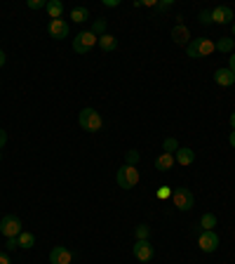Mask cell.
<instances>
[{
  "mask_svg": "<svg viewBox=\"0 0 235 264\" xmlns=\"http://www.w3.org/2000/svg\"><path fill=\"white\" fill-rule=\"evenodd\" d=\"M78 123H80L82 130H87V132H99L104 128V118L99 116V111H94V108H90V106L80 111Z\"/></svg>",
  "mask_w": 235,
  "mask_h": 264,
  "instance_id": "1",
  "label": "cell"
},
{
  "mask_svg": "<svg viewBox=\"0 0 235 264\" xmlns=\"http://www.w3.org/2000/svg\"><path fill=\"white\" fill-rule=\"evenodd\" d=\"M172 203H174V208H176V210H181V212L190 210V208L195 205L193 191H190V189H186V186H176V189H172Z\"/></svg>",
  "mask_w": 235,
  "mask_h": 264,
  "instance_id": "2",
  "label": "cell"
},
{
  "mask_svg": "<svg viewBox=\"0 0 235 264\" xmlns=\"http://www.w3.org/2000/svg\"><path fill=\"white\" fill-rule=\"evenodd\" d=\"M22 231H24V224L17 215H5L0 219V234H2L5 238H17Z\"/></svg>",
  "mask_w": 235,
  "mask_h": 264,
  "instance_id": "3",
  "label": "cell"
},
{
  "mask_svg": "<svg viewBox=\"0 0 235 264\" xmlns=\"http://www.w3.org/2000/svg\"><path fill=\"white\" fill-rule=\"evenodd\" d=\"M116 180H118V186L120 189H132L139 182V170L134 168V165H122V168L118 170Z\"/></svg>",
  "mask_w": 235,
  "mask_h": 264,
  "instance_id": "4",
  "label": "cell"
},
{
  "mask_svg": "<svg viewBox=\"0 0 235 264\" xmlns=\"http://www.w3.org/2000/svg\"><path fill=\"white\" fill-rule=\"evenodd\" d=\"M96 43H99V38L94 36L92 31H80L78 36L73 38V50H75L78 54H87Z\"/></svg>",
  "mask_w": 235,
  "mask_h": 264,
  "instance_id": "5",
  "label": "cell"
},
{
  "mask_svg": "<svg viewBox=\"0 0 235 264\" xmlns=\"http://www.w3.org/2000/svg\"><path fill=\"white\" fill-rule=\"evenodd\" d=\"M132 252H134V257H137L139 262H151L153 255H155L151 240H137V243H134V248H132Z\"/></svg>",
  "mask_w": 235,
  "mask_h": 264,
  "instance_id": "6",
  "label": "cell"
},
{
  "mask_svg": "<svg viewBox=\"0 0 235 264\" xmlns=\"http://www.w3.org/2000/svg\"><path fill=\"white\" fill-rule=\"evenodd\" d=\"M198 245L202 252H214L219 248V236L214 231H202L198 236Z\"/></svg>",
  "mask_w": 235,
  "mask_h": 264,
  "instance_id": "7",
  "label": "cell"
},
{
  "mask_svg": "<svg viewBox=\"0 0 235 264\" xmlns=\"http://www.w3.org/2000/svg\"><path fill=\"white\" fill-rule=\"evenodd\" d=\"M73 262V252L64 245H57L49 250V264H70Z\"/></svg>",
  "mask_w": 235,
  "mask_h": 264,
  "instance_id": "8",
  "label": "cell"
},
{
  "mask_svg": "<svg viewBox=\"0 0 235 264\" xmlns=\"http://www.w3.org/2000/svg\"><path fill=\"white\" fill-rule=\"evenodd\" d=\"M47 33H49V38H54V40H64V38L69 36V24L64 19H52L49 26H47Z\"/></svg>",
  "mask_w": 235,
  "mask_h": 264,
  "instance_id": "9",
  "label": "cell"
},
{
  "mask_svg": "<svg viewBox=\"0 0 235 264\" xmlns=\"http://www.w3.org/2000/svg\"><path fill=\"white\" fill-rule=\"evenodd\" d=\"M231 19H233V10L226 7V5H219V7L212 10V22L214 24H228Z\"/></svg>",
  "mask_w": 235,
  "mask_h": 264,
  "instance_id": "10",
  "label": "cell"
},
{
  "mask_svg": "<svg viewBox=\"0 0 235 264\" xmlns=\"http://www.w3.org/2000/svg\"><path fill=\"white\" fill-rule=\"evenodd\" d=\"M214 83L221 85V87H231L235 83V73L231 69H216L214 71Z\"/></svg>",
  "mask_w": 235,
  "mask_h": 264,
  "instance_id": "11",
  "label": "cell"
},
{
  "mask_svg": "<svg viewBox=\"0 0 235 264\" xmlns=\"http://www.w3.org/2000/svg\"><path fill=\"white\" fill-rule=\"evenodd\" d=\"M172 40H174L176 45H188L190 43V31L184 24H176L172 28Z\"/></svg>",
  "mask_w": 235,
  "mask_h": 264,
  "instance_id": "12",
  "label": "cell"
},
{
  "mask_svg": "<svg viewBox=\"0 0 235 264\" xmlns=\"http://www.w3.org/2000/svg\"><path fill=\"white\" fill-rule=\"evenodd\" d=\"M174 160L179 163V165H190L193 160H195V151L193 149H186V146H179V151L174 154Z\"/></svg>",
  "mask_w": 235,
  "mask_h": 264,
  "instance_id": "13",
  "label": "cell"
},
{
  "mask_svg": "<svg viewBox=\"0 0 235 264\" xmlns=\"http://www.w3.org/2000/svg\"><path fill=\"white\" fill-rule=\"evenodd\" d=\"M174 168V154H160V156L155 158V170H160V172H167V170Z\"/></svg>",
  "mask_w": 235,
  "mask_h": 264,
  "instance_id": "14",
  "label": "cell"
},
{
  "mask_svg": "<svg viewBox=\"0 0 235 264\" xmlns=\"http://www.w3.org/2000/svg\"><path fill=\"white\" fill-rule=\"evenodd\" d=\"M45 12L49 14V19H61V14H64V2H61V0H47Z\"/></svg>",
  "mask_w": 235,
  "mask_h": 264,
  "instance_id": "15",
  "label": "cell"
},
{
  "mask_svg": "<svg viewBox=\"0 0 235 264\" xmlns=\"http://www.w3.org/2000/svg\"><path fill=\"white\" fill-rule=\"evenodd\" d=\"M195 43H198V52H200V57H210L212 52L216 50V45L212 43L210 38H195Z\"/></svg>",
  "mask_w": 235,
  "mask_h": 264,
  "instance_id": "16",
  "label": "cell"
},
{
  "mask_svg": "<svg viewBox=\"0 0 235 264\" xmlns=\"http://www.w3.org/2000/svg\"><path fill=\"white\" fill-rule=\"evenodd\" d=\"M99 48L104 50V52H113V50H118V38L106 33V36L99 38Z\"/></svg>",
  "mask_w": 235,
  "mask_h": 264,
  "instance_id": "17",
  "label": "cell"
},
{
  "mask_svg": "<svg viewBox=\"0 0 235 264\" xmlns=\"http://www.w3.org/2000/svg\"><path fill=\"white\" fill-rule=\"evenodd\" d=\"M17 240H19V248H24V250H31L35 245V236L31 231H22V234L17 236Z\"/></svg>",
  "mask_w": 235,
  "mask_h": 264,
  "instance_id": "18",
  "label": "cell"
},
{
  "mask_svg": "<svg viewBox=\"0 0 235 264\" xmlns=\"http://www.w3.org/2000/svg\"><path fill=\"white\" fill-rule=\"evenodd\" d=\"M70 19H73L75 24H82V22L90 19V10H87V7H73V10H70Z\"/></svg>",
  "mask_w": 235,
  "mask_h": 264,
  "instance_id": "19",
  "label": "cell"
},
{
  "mask_svg": "<svg viewBox=\"0 0 235 264\" xmlns=\"http://www.w3.org/2000/svg\"><path fill=\"white\" fill-rule=\"evenodd\" d=\"M214 227H216V217L212 215V212H205V215L200 217V229L202 231H214Z\"/></svg>",
  "mask_w": 235,
  "mask_h": 264,
  "instance_id": "20",
  "label": "cell"
},
{
  "mask_svg": "<svg viewBox=\"0 0 235 264\" xmlns=\"http://www.w3.org/2000/svg\"><path fill=\"white\" fill-rule=\"evenodd\" d=\"M216 45V50L219 52H233V45H235V40L233 38H221L219 43H214Z\"/></svg>",
  "mask_w": 235,
  "mask_h": 264,
  "instance_id": "21",
  "label": "cell"
},
{
  "mask_svg": "<svg viewBox=\"0 0 235 264\" xmlns=\"http://www.w3.org/2000/svg\"><path fill=\"white\" fill-rule=\"evenodd\" d=\"M134 236H137V240H148V236H151V227H148V224H139V227L134 229Z\"/></svg>",
  "mask_w": 235,
  "mask_h": 264,
  "instance_id": "22",
  "label": "cell"
},
{
  "mask_svg": "<svg viewBox=\"0 0 235 264\" xmlns=\"http://www.w3.org/2000/svg\"><path fill=\"white\" fill-rule=\"evenodd\" d=\"M90 31H92V33H94L96 38L106 36V22H104V19H96V22L92 24V28H90Z\"/></svg>",
  "mask_w": 235,
  "mask_h": 264,
  "instance_id": "23",
  "label": "cell"
},
{
  "mask_svg": "<svg viewBox=\"0 0 235 264\" xmlns=\"http://www.w3.org/2000/svg\"><path fill=\"white\" fill-rule=\"evenodd\" d=\"M163 149H164V154H176V151H179V142H176L174 137H167Z\"/></svg>",
  "mask_w": 235,
  "mask_h": 264,
  "instance_id": "24",
  "label": "cell"
},
{
  "mask_svg": "<svg viewBox=\"0 0 235 264\" xmlns=\"http://www.w3.org/2000/svg\"><path fill=\"white\" fill-rule=\"evenodd\" d=\"M125 160H127L125 165H134V168H137V163L141 160V154L137 151V149H132V151H127V156H125Z\"/></svg>",
  "mask_w": 235,
  "mask_h": 264,
  "instance_id": "25",
  "label": "cell"
},
{
  "mask_svg": "<svg viewBox=\"0 0 235 264\" xmlns=\"http://www.w3.org/2000/svg\"><path fill=\"white\" fill-rule=\"evenodd\" d=\"M186 52H188V57H193V59H200L198 43H195V40H193V43H188V45H186Z\"/></svg>",
  "mask_w": 235,
  "mask_h": 264,
  "instance_id": "26",
  "label": "cell"
},
{
  "mask_svg": "<svg viewBox=\"0 0 235 264\" xmlns=\"http://www.w3.org/2000/svg\"><path fill=\"white\" fill-rule=\"evenodd\" d=\"M169 196H172V189H169V186H160V189H158V198H160V201L169 198Z\"/></svg>",
  "mask_w": 235,
  "mask_h": 264,
  "instance_id": "27",
  "label": "cell"
},
{
  "mask_svg": "<svg viewBox=\"0 0 235 264\" xmlns=\"http://www.w3.org/2000/svg\"><path fill=\"white\" fill-rule=\"evenodd\" d=\"M45 5H47L45 0H28V7H31V10H43Z\"/></svg>",
  "mask_w": 235,
  "mask_h": 264,
  "instance_id": "28",
  "label": "cell"
},
{
  "mask_svg": "<svg viewBox=\"0 0 235 264\" xmlns=\"http://www.w3.org/2000/svg\"><path fill=\"white\" fill-rule=\"evenodd\" d=\"M200 22H202V24H212V12H210V10L200 12Z\"/></svg>",
  "mask_w": 235,
  "mask_h": 264,
  "instance_id": "29",
  "label": "cell"
},
{
  "mask_svg": "<svg viewBox=\"0 0 235 264\" xmlns=\"http://www.w3.org/2000/svg\"><path fill=\"white\" fill-rule=\"evenodd\" d=\"M5 248H7V250H17V248H19V240H17V238H7Z\"/></svg>",
  "mask_w": 235,
  "mask_h": 264,
  "instance_id": "30",
  "label": "cell"
},
{
  "mask_svg": "<svg viewBox=\"0 0 235 264\" xmlns=\"http://www.w3.org/2000/svg\"><path fill=\"white\" fill-rule=\"evenodd\" d=\"M5 144H7V132L0 128V149H5Z\"/></svg>",
  "mask_w": 235,
  "mask_h": 264,
  "instance_id": "31",
  "label": "cell"
},
{
  "mask_svg": "<svg viewBox=\"0 0 235 264\" xmlns=\"http://www.w3.org/2000/svg\"><path fill=\"white\" fill-rule=\"evenodd\" d=\"M169 5H172V0H163V2H158V7H155V10H160V12H164V10H167Z\"/></svg>",
  "mask_w": 235,
  "mask_h": 264,
  "instance_id": "32",
  "label": "cell"
},
{
  "mask_svg": "<svg viewBox=\"0 0 235 264\" xmlns=\"http://www.w3.org/2000/svg\"><path fill=\"white\" fill-rule=\"evenodd\" d=\"M104 5L106 7H118V5H120V0H104Z\"/></svg>",
  "mask_w": 235,
  "mask_h": 264,
  "instance_id": "33",
  "label": "cell"
},
{
  "mask_svg": "<svg viewBox=\"0 0 235 264\" xmlns=\"http://www.w3.org/2000/svg\"><path fill=\"white\" fill-rule=\"evenodd\" d=\"M143 7H158V0H143Z\"/></svg>",
  "mask_w": 235,
  "mask_h": 264,
  "instance_id": "34",
  "label": "cell"
},
{
  "mask_svg": "<svg viewBox=\"0 0 235 264\" xmlns=\"http://www.w3.org/2000/svg\"><path fill=\"white\" fill-rule=\"evenodd\" d=\"M0 264H12V262H10V257H7L5 252H0Z\"/></svg>",
  "mask_w": 235,
  "mask_h": 264,
  "instance_id": "35",
  "label": "cell"
},
{
  "mask_svg": "<svg viewBox=\"0 0 235 264\" xmlns=\"http://www.w3.org/2000/svg\"><path fill=\"white\" fill-rule=\"evenodd\" d=\"M228 142H231V146H235V130L228 134Z\"/></svg>",
  "mask_w": 235,
  "mask_h": 264,
  "instance_id": "36",
  "label": "cell"
},
{
  "mask_svg": "<svg viewBox=\"0 0 235 264\" xmlns=\"http://www.w3.org/2000/svg\"><path fill=\"white\" fill-rule=\"evenodd\" d=\"M228 69H231V71L235 73V54H233V57H231V64H228Z\"/></svg>",
  "mask_w": 235,
  "mask_h": 264,
  "instance_id": "37",
  "label": "cell"
},
{
  "mask_svg": "<svg viewBox=\"0 0 235 264\" xmlns=\"http://www.w3.org/2000/svg\"><path fill=\"white\" fill-rule=\"evenodd\" d=\"M5 59H7V57H5V52L0 50V66H5Z\"/></svg>",
  "mask_w": 235,
  "mask_h": 264,
  "instance_id": "38",
  "label": "cell"
},
{
  "mask_svg": "<svg viewBox=\"0 0 235 264\" xmlns=\"http://www.w3.org/2000/svg\"><path fill=\"white\" fill-rule=\"evenodd\" d=\"M231 128H233V130H235V111H233V113H231Z\"/></svg>",
  "mask_w": 235,
  "mask_h": 264,
  "instance_id": "39",
  "label": "cell"
},
{
  "mask_svg": "<svg viewBox=\"0 0 235 264\" xmlns=\"http://www.w3.org/2000/svg\"><path fill=\"white\" fill-rule=\"evenodd\" d=\"M233 40H235V24H233Z\"/></svg>",
  "mask_w": 235,
  "mask_h": 264,
  "instance_id": "40",
  "label": "cell"
},
{
  "mask_svg": "<svg viewBox=\"0 0 235 264\" xmlns=\"http://www.w3.org/2000/svg\"><path fill=\"white\" fill-rule=\"evenodd\" d=\"M0 219H2V217H0Z\"/></svg>",
  "mask_w": 235,
  "mask_h": 264,
  "instance_id": "41",
  "label": "cell"
}]
</instances>
